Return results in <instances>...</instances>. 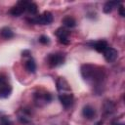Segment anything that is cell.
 I'll return each mask as SVG.
<instances>
[{
  "label": "cell",
  "mask_w": 125,
  "mask_h": 125,
  "mask_svg": "<svg viewBox=\"0 0 125 125\" xmlns=\"http://www.w3.org/2000/svg\"><path fill=\"white\" fill-rule=\"evenodd\" d=\"M83 79L95 86L101 85L104 79V69L98 65L86 63L81 65L80 68Z\"/></svg>",
  "instance_id": "1"
},
{
  "label": "cell",
  "mask_w": 125,
  "mask_h": 125,
  "mask_svg": "<svg viewBox=\"0 0 125 125\" xmlns=\"http://www.w3.org/2000/svg\"><path fill=\"white\" fill-rule=\"evenodd\" d=\"M26 21L29 23H33V24H50L53 21V15L49 11H45L39 16L26 19Z\"/></svg>",
  "instance_id": "2"
},
{
  "label": "cell",
  "mask_w": 125,
  "mask_h": 125,
  "mask_svg": "<svg viewBox=\"0 0 125 125\" xmlns=\"http://www.w3.org/2000/svg\"><path fill=\"white\" fill-rule=\"evenodd\" d=\"M47 62L51 67H56L64 62V55L62 53H53L47 57Z\"/></svg>",
  "instance_id": "3"
},
{
  "label": "cell",
  "mask_w": 125,
  "mask_h": 125,
  "mask_svg": "<svg viewBox=\"0 0 125 125\" xmlns=\"http://www.w3.org/2000/svg\"><path fill=\"white\" fill-rule=\"evenodd\" d=\"M34 98V102L37 105L41 106V105H44L46 104H49L51 101H52V95L49 93V92H36L33 96Z\"/></svg>",
  "instance_id": "4"
},
{
  "label": "cell",
  "mask_w": 125,
  "mask_h": 125,
  "mask_svg": "<svg viewBox=\"0 0 125 125\" xmlns=\"http://www.w3.org/2000/svg\"><path fill=\"white\" fill-rule=\"evenodd\" d=\"M12 93V87L8 83L6 77L0 75V98L6 99Z\"/></svg>",
  "instance_id": "5"
},
{
  "label": "cell",
  "mask_w": 125,
  "mask_h": 125,
  "mask_svg": "<svg viewBox=\"0 0 125 125\" xmlns=\"http://www.w3.org/2000/svg\"><path fill=\"white\" fill-rule=\"evenodd\" d=\"M55 34H56V36L58 37L59 41L62 44L68 45L70 43V40H69V31L65 27H59L56 30Z\"/></svg>",
  "instance_id": "6"
},
{
  "label": "cell",
  "mask_w": 125,
  "mask_h": 125,
  "mask_svg": "<svg viewBox=\"0 0 125 125\" xmlns=\"http://www.w3.org/2000/svg\"><path fill=\"white\" fill-rule=\"evenodd\" d=\"M59 100H60L61 104L63 105V107L68 108L73 103V95L70 92L69 93L59 94Z\"/></svg>",
  "instance_id": "7"
},
{
  "label": "cell",
  "mask_w": 125,
  "mask_h": 125,
  "mask_svg": "<svg viewBox=\"0 0 125 125\" xmlns=\"http://www.w3.org/2000/svg\"><path fill=\"white\" fill-rule=\"evenodd\" d=\"M24 12H25V9H24V5H23V0L22 1H19L9 11V13L14 17H19V16L22 15Z\"/></svg>",
  "instance_id": "8"
},
{
  "label": "cell",
  "mask_w": 125,
  "mask_h": 125,
  "mask_svg": "<svg viewBox=\"0 0 125 125\" xmlns=\"http://www.w3.org/2000/svg\"><path fill=\"white\" fill-rule=\"evenodd\" d=\"M104 59L107 62H113L118 57V52L114 48L108 47L104 52Z\"/></svg>",
  "instance_id": "9"
},
{
  "label": "cell",
  "mask_w": 125,
  "mask_h": 125,
  "mask_svg": "<svg viewBox=\"0 0 125 125\" xmlns=\"http://www.w3.org/2000/svg\"><path fill=\"white\" fill-rule=\"evenodd\" d=\"M57 89L60 92V94L62 93H69L70 92V86L67 83V81L63 77H60L57 81Z\"/></svg>",
  "instance_id": "10"
},
{
  "label": "cell",
  "mask_w": 125,
  "mask_h": 125,
  "mask_svg": "<svg viewBox=\"0 0 125 125\" xmlns=\"http://www.w3.org/2000/svg\"><path fill=\"white\" fill-rule=\"evenodd\" d=\"M18 119L22 124L29 123L30 122V112L25 108H22V109L19 110L18 111Z\"/></svg>",
  "instance_id": "11"
},
{
  "label": "cell",
  "mask_w": 125,
  "mask_h": 125,
  "mask_svg": "<svg viewBox=\"0 0 125 125\" xmlns=\"http://www.w3.org/2000/svg\"><path fill=\"white\" fill-rule=\"evenodd\" d=\"M91 46L99 53H104L105 51L106 48H108V44L105 40H98V41H95V42H92L91 43Z\"/></svg>",
  "instance_id": "12"
},
{
  "label": "cell",
  "mask_w": 125,
  "mask_h": 125,
  "mask_svg": "<svg viewBox=\"0 0 125 125\" xmlns=\"http://www.w3.org/2000/svg\"><path fill=\"white\" fill-rule=\"evenodd\" d=\"M23 5H24V9L25 12H27L29 15H36L38 12V7L35 3L33 2H29V1H24L23 0Z\"/></svg>",
  "instance_id": "13"
},
{
  "label": "cell",
  "mask_w": 125,
  "mask_h": 125,
  "mask_svg": "<svg viewBox=\"0 0 125 125\" xmlns=\"http://www.w3.org/2000/svg\"><path fill=\"white\" fill-rule=\"evenodd\" d=\"M82 114H83V116H84L85 118H87V119H92V118L95 116V114H96V110H95V108H94L93 106L87 104V105H85V106L83 107V109H82Z\"/></svg>",
  "instance_id": "14"
},
{
  "label": "cell",
  "mask_w": 125,
  "mask_h": 125,
  "mask_svg": "<svg viewBox=\"0 0 125 125\" xmlns=\"http://www.w3.org/2000/svg\"><path fill=\"white\" fill-rule=\"evenodd\" d=\"M24 66H25V69L30 73H34L35 70H36V63H35V62H34V60L32 58H29L25 62Z\"/></svg>",
  "instance_id": "15"
},
{
  "label": "cell",
  "mask_w": 125,
  "mask_h": 125,
  "mask_svg": "<svg viewBox=\"0 0 125 125\" xmlns=\"http://www.w3.org/2000/svg\"><path fill=\"white\" fill-rule=\"evenodd\" d=\"M119 2H116V1H107L104 5V12L105 14H108L110 13L114 8H116V6H118Z\"/></svg>",
  "instance_id": "16"
},
{
  "label": "cell",
  "mask_w": 125,
  "mask_h": 125,
  "mask_svg": "<svg viewBox=\"0 0 125 125\" xmlns=\"http://www.w3.org/2000/svg\"><path fill=\"white\" fill-rule=\"evenodd\" d=\"M62 22L63 23L64 26L69 27V28L74 27V26L76 25V21H75V20H74L72 17H70V16H66V17H64V18L62 19Z\"/></svg>",
  "instance_id": "17"
},
{
  "label": "cell",
  "mask_w": 125,
  "mask_h": 125,
  "mask_svg": "<svg viewBox=\"0 0 125 125\" xmlns=\"http://www.w3.org/2000/svg\"><path fill=\"white\" fill-rule=\"evenodd\" d=\"M0 34L3 38L5 39H10V38H13L14 37V32L12 31L11 28L9 27H3L1 30H0Z\"/></svg>",
  "instance_id": "18"
},
{
  "label": "cell",
  "mask_w": 125,
  "mask_h": 125,
  "mask_svg": "<svg viewBox=\"0 0 125 125\" xmlns=\"http://www.w3.org/2000/svg\"><path fill=\"white\" fill-rule=\"evenodd\" d=\"M0 125H12V121L8 116H0Z\"/></svg>",
  "instance_id": "19"
},
{
  "label": "cell",
  "mask_w": 125,
  "mask_h": 125,
  "mask_svg": "<svg viewBox=\"0 0 125 125\" xmlns=\"http://www.w3.org/2000/svg\"><path fill=\"white\" fill-rule=\"evenodd\" d=\"M38 40H39V42H40L41 44H43V45H46V44H49V43H50V38H49L48 36H46V35H41Z\"/></svg>",
  "instance_id": "20"
},
{
  "label": "cell",
  "mask_w": 125,
  "mask_h": 125,
  "mask_svg": "<svg viewBox=\"0 0 125 125\" xmlns=\"http://www.w3.org/2000/svg\"><path fill=\"white\" fill-rule=\"evenodd\" d=\"M119 14H120L121 17H124V16H125V13H124V7H123L122 5L119 7Z\"/></svg>",
  "instance_id": "21"
},
{
  "label": "cell",
  "mask_w": 125,
  "mask_h": 125,
  "mask_svg": "<svg viewBox=\"0 0 125 125\" xmlns=\"http://www.w3.org/2000/svg\"><path fill=\"white\" fill-rule=\"evenodd\" d=\"M112 125H124V123L118 122V121H113V122H112Z\"/></svg>",
  "instance_id": "22"
},
{
  "label": "cell",
  "mask_w": 125,
  "mask_h": 125,
  "mask_svg": "<svg viewBox=\"0 0 125 125\" xmlns=\"http://www.w3.org/2000/svg\"><path fill=\"white\" fill-rule=\"evenodd\" d=\"M28 55H29V51H28V50H25V51L22 52V56L26 57V56H28Z\"/></svg>",
  "instance_id": "23"
}]
</instances>
